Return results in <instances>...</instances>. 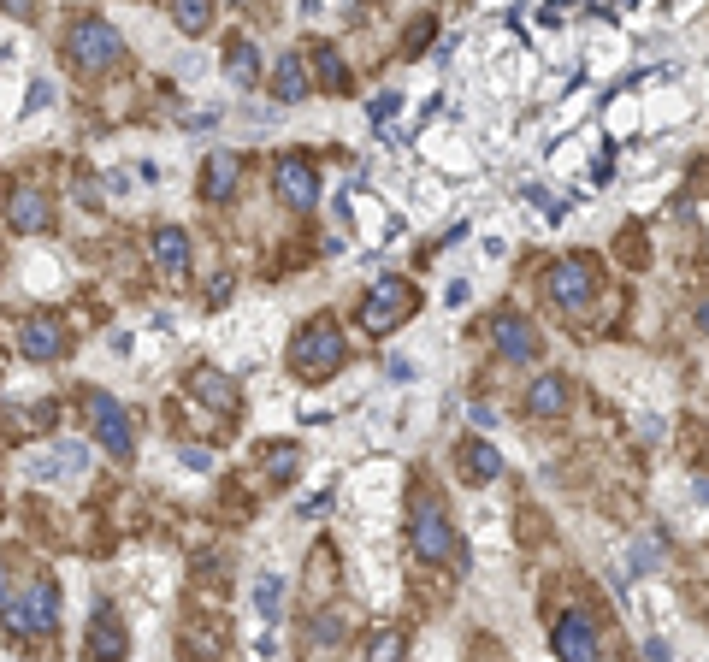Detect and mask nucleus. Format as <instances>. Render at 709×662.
I'll return each instance as SVG.
<instances>
[{
  "mask_svg": "<svg viewBox=\"0 0 709 662\" xmlns=\"http://www.w3.org/2000/svg\"><path fill=\"white\" fill-rule=\"evenodd\" d=\"M0 627H6L12 645L54 639V627H60V592H54V580H30L24 592L0 597Z\"/></svg>",
  "mask_w": 709,
  "mask_h": 662,
  "instance_id": "f257e3e1",
  "label": "nucleus"
},
{
  "mask_svg": "<svg viewBox=\"0 0 709 662\" xmlns=\"http://www.w3.org/2000/svg\"><path fill=\"white\" fill-rule=\"evenodd\" d=\"M60 54H65V66H71V71L101 77V71H113L119 60H125V36H119L107 18H95V12H77V18L65 24Z\"/></svg>",
  "mask_w": 709,
  "mask_h": 662,
  "instance_id": "f03ea898",
  "label": "nucleus"
},
{
  "mask_svg": "<svg viewBox=\"0 0 709 662\" xmlns=\"http://www.w3.org/2000/svg\"><path fill=\"white\" fill-rule=\"evenodd\" d=\"M343 355H349V343H343V326H337L331 314L308 320V326H302V337L290 343V367H296V379H308V385H325V379H337Z\"/></svg>",
  "mask_w": 709,
  "mask_h": 662,
  "instance_id": "7ed1b4c3",
  "label": "nucleus"
},
{
  "mask_svg": "<svg viewBox=\"0 0 709 662\" xmlns=\"http://www.w3.org/2000/svg\"><path fill=\"white\" fill-rule=\"evenodd\" d=\"M414 302H420V296H414V284H408V278H373V290L361 296L355 320H361V331H367V337H390V331L414 314Z\"/></svg>",
  "mask_w": 709,
  "mask_h": 662,
  "instance_id": "20e7f679",
  "label": "nucleus"
},
{
  "mask_svg": "<svg viewBox=\"0 0 709 662\" xmlns=\"http://www.w3.org/2000/svg\"><path fill=\"white\" fill-rule=\"evenodd\" d=\"M408 550H414L420 562H455V556H461V538H455L450 515H444L438 503H420V509L408 515Z\"/></svg>",
  "mask_w": 709,
  "mask_h": 662,
  "instance_id": "39448f33",
  "label": "nucleus"
},
{
  "mask_svg": "<svg viewBox=\"0 0 709 662\" xmlns=\"http://www.w3.org/2000/svg\"><path fill=\"white\" fill-rule=\"evenodd\" d=\"M83 408H89V426H95V444L107 450V456H119L125 462L130 450H136V432H130V414L119 408V402L107 397V391H89L83 397Z\"/></svg>",
  "mask_w": 709,
  "mask_h": 662,
  "instance_id": "423d86ee",
  "label": "nucleus"
},
{
  "mask_svg": "<svg viewBox=\"0 0 709 662\" xmlns=\"http://www.w3.org/2000/svg\"><path fill=\"white\" fill-rule=\"evenodd\" d=\"M272 178H278V201H284L290 213H314V207H320V172H314L308 154H284Z\"/></svg>",
  "mask_w": 709,
  "mask_h": 662,
  "instance_id": "0eeeda50",
  "label": "nucleus"
},
{
  "mask_svg": "<svg viewBox=\"0 0 709 662\" xmlns=\"http://www.w3.org/2000/svg\"><path fill=\"white\" fill-rule=\"evenodd\" d=\"M544 290H550L556 308H585L591 290H597V272H591L585 255H568V261H556L550 272H544Z\"/></svg>",
  "mask_w": 709,
  "mask_h": 662,
  "instance_id": "6e6552de",
  "label": "nucleus"
},
{
  "mask_svg": "<svg viewBox=\"0 0 709 662\" xmlns=\"http://www.w3.org/2000/svg\"><path fill=\"white\" fill-rule=\"evenodd\" d=\"M6 225L24 231V237L54 231V201H48V190H42V184H18V190L6 196Z\"/></svg>",
  "mask_w": 709,
  "mask_h": 662,
  "instance_id": "1a4fd4ad",
  "label": "nucleus"
},
{
  "mask_svg": "<svg viewBox=\"0 0 709 662\" xmlns=\"http://www.w3.org/2000/svg\"><path fill=\"white\" fill-rule=\"evenodd\" d=\"M550 645H556V657H568V662H591L597 657V621L585 609H562L556 627H550Z\"/></svg>",
  "mask_w": 709,
  "mask_h": 662,
  "instance_id": "9d476101",
  "label": "nucleus"
},
{
  "mask_svg": "<svg viewBox=\"0 0 709 662\" xmlns=\"http://www.w3.org/2000/svg\"><path fill=\"white\" fill-rule=\"evenodd\" d=\"M18 349H24V361H60L65 355V326L60 320H48V314H30V320L18 326Z\"/></svg>",
  "mask_w": 709,
  "mask_h": 662,
  "instance_id": "9b49d317",
  "label": "nucleus"
},
{
  "mask_svg": "<svg viewBox=\"0 0 709 662\" xmlns=\"http://www.w3.org/2000/svg\"><path fill=\"white\" fill-rule=\"evenodd\" d=\"M148 255H154V266H160L166 278H190V237H184L178 225H154Z\"/></svg>",
  "mask_w": 709,
  "mask_h": 662,
  "instance_id": "f8f14e48",
  "label": "nucleus"
},
{
  "mask_svg": "<svg viewBox=\"0 0 709 662\" xmlns=\"http://www.w3.org/2000/svg\"><path fill=\"white\" fill-rule=\"evenodd\" d=\"M89 657H125V621H119V609L113 603H95V615H89Z\"/></svg>",
  "mask_w": 709,
  "mask_h": 662,
  "instance_id": "ddd939ff",
  "label": "nucleus"
},
{
  "mask_svg": "<svg viewBox=\"0 0 709 662\" xmlns=\"http://www.w3.org/2000/svg\"><path fill=\"white\" fill-rule=\"evenodd\" d=\"M491 343H497L503 361H532V355H538V331L526 326L520 314H497V320H491Z\"/></svg>",
  "mask_w": 709,
  "mask_h": 662,
  "instance_id": "4468645a",
  "label": "nucleus"
},
{
  "mask_svg": "<svg viewBox=\"0 0 709 662\" xmlns=\"http://www.w3.org/2000/svg\"><path fill=\"white\" fill-rule=\"evenodd\" d=\"M237 178H243V160L231 148H213L207 166H201V196L207 201H231L237 196Z\"/></svg>",
  "mask_w": 709,
  "mask_h": 662,
  "instance_id": "2eb2a0df",
  "label": "nucleus"
},
{
  "mask_svg": "<svg viewBox=\"0 0 709 662\" xmlns=\"http://www.w3.org/2000/svg\"><path fill=\"white\" fill-rule=\"evenodd\" d=\"M562 408H568L562 373H538V379L526 385V420H562Z\"/></svg>",
  "mask_w": 709,
  "mask_h": 662,
  "instance_id": "dca6fc26",
  "label": "nucleus"
},
{
  "mask_svg": "<svg viewBox=\"0 0 709 662\" xmlns=\"http://www.w3.org/2000/svg\"><path fill=\"white\" fill-rule=\"evenodd\" d=\"M190 391L207 402V408H219V414H237V385H231L225 373H213V367H195V373H190Z\"/></svg>",
  "mask_w": 709,
  "mask_h": 662,
  "instance_id": "f3484780",
  "label": "nucleus"
},
{
  "mask_svg": "<svg viewBox=\"0 0 709 662\" xmlns=\"http://www.w3.org/2000/svg\"><path fill=\"white\" fill-rule=\"evenodd\" d=\"M272 95H278L284 107H296V101L308 95V60H302V54H284V60H278V71H272Z\"/></svg>",
  "mask_w": 709,
  "mask_h": 662,
  "instance_id": "a211bd4d",
  "label": "nucleus"
},
{
  "mask_svg": "<svg viewBox=\"0 0 709 662\" xmlns=\"http://www.w3.org/2000/svg\"><path fill=\"white\" fill-rule=\"evenodd\" d=\"M461 473H467L473 485H485V479H497V473H503V456H497V444H485V438H473V444H461Z\"/></svg>",
  "mask_w": 709,
  "mask_h": 662,
  "instance_id": "6ab92c4d",
  "label": "nucleus"
},
{
  "mask_svg": "<svg viewBox=\"0 0 709 662\" xmlns=\"http://www.w3.org/2000/svg\"><path fill=\"white\" fill-rule=\"evenodd\" d=\"M225 77H231L237 89H255V83H260V54H255V42H249V36H237V42H231V54H225Z\"/></svg>",
  "mask_w": 709,
  "mask_h": 662,
  "instance_id": "aec40b11",
  "label": "nucleus"
},
{
  "mask_svg": "<svg viewBox=\"0 0 709 662\" xmlns=\"http://www.w3.org/2000/svg\"><path fill=\"white\" fill-rule=\"evenodd\" d=\"M255 462L266 467V473H272L278 485H284V479H296V467H302V450H296V444H260Z\"/></svg>",
  "mask_w": 709,
  "mask_h": 662,
  "instance_id": "412c9836",
  "label": "nucleus"
},
{
  "mask_svg": "<svg viewBox=\"0 0 709 662\" xmlns=\"http://www.w3.org/2000/svg\"><path fill=\"white\" fill-rule=\"evenodd\" d=\"M172 18L184 36H207L213 30V0H172Z\"/></svg>",
  "mask_w": 709,
  "mask_h": 662,
  "instance_id": "4be33fe9",
  "label": "nucleus"
},
{
  "mask_svg": "<svg viewBox=\"0 0 709 662\" xmlns=\"http://www.w3.org/2000/svg\"><path fill=\"white\" fill-rule=\"evenodd\" d=\"M255 609H260V621H278L284 615V580L278 574H260L255 580Z\"/></svg>",
  "mask_w": 709,
  "mask_h": 662,
  "instance_id": "5701e85b",
  "label": "nucleus"
},
{
  "mask_svg": "<svg viewBox=\"0 0 709 662\" xmlns=\"http://www.w3.org/2000/svg\"><path fill=\"white\" fill-rule=\"evenodd\" d=\"M320 77L331 95H349V71H343V60H337V48H320Z\"/></svg>",
  "mask_w": 709,
  "mask_h": 662,
  "instance_id": "b1692460",
  "label": "nucleus"
},
{
  "mask_svg": "<svg viewBox=\"0 0 709 662\" xmlns=\"http://www.w3.org/2000/svg\"><path fill=\"white\" fill-rule=\"evenodd\" d=\"M48 107H54V83H48V77H36V83H30V95H24V113H48Z\"/></svg>",
  "mask_w": 709,
  "mask_h": 662,
  "instance_id": "393cba45",
  "label": "nucleus"
},
{
  "mask_svg": "<svg viewBox=\"0 0 709 662\" xmlns=\"http://www.w3.org/2000/svg\"><path fill=\"white\" fill-rule=\"evenodd\" d=\"M308 639H314V645H331V639H343V621H337V615H320V621H308Z\"/></svg>",
  "mask_w": 709,
  "mask_h": 662,
  "instance_id": "a878e982",
  "label": "nucleus"
},
{
  "mask_svg": "<svg viewBox=\"0 0 709 662\" xmlns=\"http://www.w3.org/2000/svg\"><path fill=\"white\" fill-rule=\"evenodd\" d=\"M656 556H662L656 538H639V544H633V568H656Z\"/></svg>",
  "mask_w": 709,
  "mask_h": 662,
  "instance_id": "bb28decb",
  "label": "nucleus"
},
{
  "mask_svg": "<svg viewBox=\"0 0 709 662\" xmlns=\"http://www.w3.org/2000/svg\"><path fill=\"white\" fill-rule=\"evenodd\" d=\"M385 373H390V379H396V385H408V379H414L420 367H414L408 355H390V361H385Z\"/></svg>",
  "mask_w": 709,
  "mask_h": 662,
  "instance_id": "cd10ccee",
  "label": "nucleus"
},
{
  "mask_svg": "<svg viewBox=\"0 0 709 662\" xmlns=\"http://www.w3.org/2000/svg\"><path fill=\"white\" fill-rule=\"evenodd\" d=\"M65 467H60V456H36L30 462V479H60Z\"/></svg>",
  "mask_w": 709,
  "mask_h": 662,
  "instance_id": "c85d7f7f",
  "label": "nucleus"
},
{
  "mask_svg": "<svg viewBox=\"0 0 709 662\" xmlns=\"http://www.w3.org/2000/svg\"><path fill=\"white\" fill-rule=\"evenodd\" d=\"M396 107H402V95H396V89H390V95H379V101H373V107H367V113H373V119H390V113H396Z\"/></svg>",
  "mask_w": 709,
  "mask_h": 662,
  "instance_id": "c756f323",
  "label": "nucleus"
},
{
  "mask_svg": "<svg viewBox=\"0 0 709 662\" xmlns=\"http://www.w3.org/2000/svg\"><path fill=\"white\" fill-rule=\"evenodd\" d=\"M396 651H402V633H379L373 639V657H396Z\"/></svg>",
  "mask_w": 709,
  "mask_h": 662,
  "instance_id": "7c9ffc66",
  "label": "nucleus"
},
{
  "mask_svg": "<svg viewBox=\"0 0 709 662\" xmlns=\"http://www.w3.org/2000/svg\"><path fill=\"white\" fill-rule=\"evenodd\" d=\"M426 36H432V18H420V24L408 30V54H420V48H426Z\"/></svg>",
  "mask_w": 709,
  "mask_h": 662,
  "instance_id": "2f4dec72",
  "label": "nucleus"
},
{
  "mask_svg": "<svg viewBox=\"0 0 709 662\" xmlns=\"http://www.w3.org/2000/svg\"><path fill=\"white\" fill-rule=\"evenodd\" d=\"M473 426H479V432H491V426H497V414H491L485 402H473Z\"/></svg>",
  "mask_w": 709,
  "mask_h": 662,
  "instance_id": "473e14b6",
  "label": "nucleus"
},
{
  "mask_svg": "<svg viewBox=\"0 0 709 662\" xmlns=\"http://www.w3.org/2000/svg\"><path fill=\"white\" fill-rule=\"evenodd\" d=\"M0 12H12V18H30V12H36V0H0Z\"/></svg>",
  "mask_w": 709,
  "mask_h": 662,
  "instance_id": "72a5a7b5",
  "label": "nucleus"
},
{
  "mask_svg": "<svg viewBox=\"0 0 709 662\" xmlns=\"http://www.w3.org/2000/svg\"><path fill=\"white\" fill-rule=\"evenodd\" d=\"M184 467H195V473H207V467H213V456H207V450H184Z\"/></svg>",
  "mask_w": 709,
  "mask_h": 662,
  "instance_id": "f704fd0d",
  "label": "nucleus"
}]
</instances>
